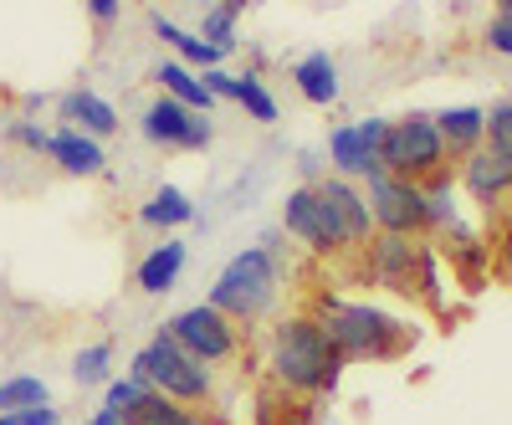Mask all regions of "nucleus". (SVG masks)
<instances>
[{"instance_id":"1","label":"nucleus","mask_w":512,"mask_h":425,"mask_svg":"<svg viewBox=\"0 0 512 425\" xmlns=\"http://www.w3.org/2000/svg\"><path fill=\"white\" fill-rule=\"evenodd\" d=\"M272 379L292 395H328L344 379V354L328 344V333L313 318H287L272 333Z\"/></svg>"},{"instance_id":"2","label":"nucleus","mask_w":512,"mask_h":425,"mask_svg":"<svg viewBox=\"0 0 512 425\" xmlns=\"http://www.w3.org/2000/svg\"><path fill=\"white\" fill-rule=\"evenodd\" d=\"M313 323L328 333V344L344 354V359H369V364H384V359H400L415 333L390 318L384 308H369V303H344V297H318V313Z\"/></svg>"},{"instance_id":"3","label":"nucleus","mask_w":512,"mask_h":425,"mask_svg":"<svg viewBox=\"0 0 512 425\" xmlns=\"http://www.w3.org/2000/svg\"><path fill=\"white\" fill-rule=\"evenodd\" d=\"M277 292H282L277 257L262 251V246H246L221 267L216 287H210V308H216L221 318H231V323H256V318L272 313Z\"/></svg>"},{"instance_id":"4","label":"nucleus","mask_w":512,"mask_h":425,"mask_svg":"<svg viewBox=\"0 0 512 425\" xmlns=\"http://www.w3.org/2000/svg\"><path fill=\"white\" fill-rule=\"evenodd\" d=\"M128 379L154 390V395H164V400H175V405H210V395H216V374H210L200 359H190L164 328L149 338V349L134 354Z\"/></svg>"},{"instance_id":"5","label":"nucleus","mask_w":512,"mask_h":425,"mask_svg":"<svg viewBox=\"0 0 512 425\" xmlns=\"http://www.w3.org/2000/svg\"><path fill=\"white\" fill-rule=\"evenodd\" d=\"M446 144L436 134V113H405L390 118V129L379 139V169L410 185H431L436 175H446Z\"/></svg>"},{"instance_id":"6","label":"nucleus","mask_w":512,"mask_h":425,"mask_svg":"<svg viewBox=\"0 0 512 425\" xmlns=\"http://www.w3.org/2000/svg\"><path fill=\"white\" fill-rule=\"evenodd\" d=\"M164 333L175 338V344H180L190 359H200L205 369H216V364H226V359H236V354H241V333H236V323H231V318H221L210 303L175 313V318L164 323Z\"/></svg>"},{"instance_id":"7","label":"nucleus","mask_w":512,"mask_h":425,"mask_svg":"<svg viewBox=\"0 0 512 425\" xmlns=\"http://www.w3.org/2000/svg\"><path fill=\"white\" fill-rule=\"evenodd\" d=\"M369 200V216H374V231H390V236H420L431 231V210H425V185H410V180H395V175H379L369 180L364 190Z\"/></svg>"},{"instance_id":"8","label":"nucleus","mask_w":512,"mask_h":425,"mask_svg":"<svg viewBox=\"0 0 512 425\" xmlns=\"http://www.w3.org/2000/svg\"><path fill=\"white\" fill-rule=\"evenodd\" d=\"M390 118H364V123H338L328 134V164L338 180H374L379 175V139Z\"/></svg>"},{"instance_id":"9","label":"nucleus","mask_w":512,"mask_h":425,"mask_svg":"<svg viewBox=\"0 0 512 425\" xmlns=\"http://www.w3.org/2000/svg\"><path fill=\"white\" fill-rule=\"evenodd\" d=\"M282 231L297 236L308 251H318V257H333V251H344V236H338V226H333V216H328V205L318 200L313 185L287 190V200H282Z\"/></svg>"},{"instance_id":"10","label":"nucleus","mask_w":512,"mask_h":425,"mask_svg":"<svg viewBox=\"0 0 512 425\" xmlns=\"http://www.w3.org/2000/svg\"><path fill=\"white\" fill-rule=\"evenodd\" d=\"M139 129H144L149 144H169V149H210V139H216V123H210L205 113H190L164 93H159V103L144 108Z\"/></svg>"},{"instance_id":"11","label":"nucleus","mask_w":512,"mask_h":425,"mask_svg":"<svg viewBox=\"0 0 512 425\" xmlns=\"http://www.w3.org/2000/svg\"><path fill=\"white\" fill-rule=\"evenodd\" d=\"M318 200L328 205V216L344 236V251H364L374 241V216H369V200L354 190V180H338V175H323L318 185Z\"/></svg>"},{"instance_id":"12","label":"nucleus","mask_w":512,"mask_h":425,"mask_svg":"<svg viewBox=\"0 0 512 425\" xmlns=\"http://www.w3.org/2000/svg\"><path fill=\"white\" fill-rule=\"evenodd\" d=\"M415 257H420V246L415 236H390V231H374V241L364 246V262L374 272V282L384 287H395V292H415Z\"/></svg>"},{"instance_id":"13","label":"nucleus","mask_w":512,"mask_h":425,"mask_svg":"<svg viewBox=\"0 0 512 425\" xmlns=\"http://www.w3.org/2000/svg\"><path fill=\"white\" fill-rule=\"evenodd\" d=\"M461 185H466V195H472L482 210H492L497 200L512 195V159L482 144L472 159H461Z\"/></svg>"},{"instance_id":"14","label":"nucleus","mask_w":512,"mask_h":425,"mask_svg":"<svg viewBox=\"0 0 512 425\" xmlns=\"http://www.w3.org/2000/svg\"><path fill=\"white\" fill-rule=\"evenodd\" d=\"M436 134H441V144H446L451 159H472L487 144V108L461 103V108L436 113Z\"/></svg>"},{"instance_id":"15","label":"nucleus","mask_w":512,"mask_h":425,"mask_svg":"<svg viewBox=\"0 0 512 425\" xmlns=\"http://www.w3.org/2000/svg\"><path fill=\"white\" fill-rule=\"evenodd\" d=\"M47 159L62 169V175H77V180H98L103 169H108V154H103V144H98V139H88V134H77V129H62V134H52V144H47Z\"/></svg>"},{"instance_id":"16","label":"nucleus","mask_w":512,"mask_h":425,"mask_svg":"<svg viewBox=\"0 0 512 425\" xmlns=\"http://www.w3.org/2000/svg\"><path fill=\"white\" fill-rule=\"evenodd\" d=\"M446 257H451V267H456V277H461V287L466 292H482L487 287V262H492V246L477 236V231H466L461 221L446 231Z\"/></svg>"},{"instance_id":"17","label":"nucleus","mask_w":512,"mask_h":425,"mask_svg":"<svg viewBox=\"0 0 512 425\" xmlns=\"http://www.w3.org/2000/svg\"><path fill=\"white\" fill-rule=\"evenodd\" d=\"M149 26H154V36L164 41V47H175V62H185L190 72H210V67H221V57H226V52L210 47V41H200V31H185L175 21H164L159 11H149Z\"/></svg>"},{"instance_id":"18","label":"nucleus","mask_w":512,"mask_h":425,"mask_svg":"<svg viewBox=\"0 0 512 425\" xmlns=\"http://www.w3.org/2000/svg\"><path fill=\"white\" fill-rule=\"evenodd\" d=\"M62 118H72V129H77V134H88V139H108V134H118V108H113L108 98L88 93V88H72V93L62 98Z\"/></svg>"},{"instance_id":"19","label":"nucleus","mask_w":512,"mask_h":425,"mask_svg":"<svg viewBox=\"0 0 512 425\" xmlns=\"http://www.w3.org/2000/svg\"><path fill=\"white\" fill-rule=\"evenodd\" d=\"M154 82H159V93H164V98H175V103H180V108H190V113H205V118H210V108H216V98L205 93L200 72H190V67H185V62H175V57L154 67Z\"/></svg>"},{"instance_id":"20","label":"nucleus","mask_w":512,"mask_h":425,"mask_svg":"<svg viewBox=\"0 0 512 425\" xmlns=\"http://www.w3.org/2000/svg\"><path fill=\"white\" fill-rule=\"evenodd\" d=\"M292 82H297V93L318 108L338 103V62L328 52H308L303 62H292Z\"/></svg>"},{"instance_id":"21","label":"nucleus","mask_w":512,"mask_h":425,"mask_svg":"<svg viewBox=\"0 0 512 425\" xmlns=\"http://www.w3.org/2000/svg\"><path fill=\"white\" fill-rule=\"evenodd\" d=\"M185 241H164V246H154L149 257L139 262V292H149V297H159V292H169L180 282V272H185Z\"/></svg>"},{"instance_id":"22","label":"nucleus","mask_w":512,"mask_h":425,"mask_svg":"<svg viewBox=\"0 0 512 425\" xmlns=\"http://www.w3.org/2000/svg\"><path fill=\"white\" fill-rule=\"evenodd\" d=\"M190 216H195V200H190L180 185L154 190V195L144 200V210H139V221H144V226H159V231H175V226H185Z\"/></svg>"},{"instance_id":"23","label":"nucleus","mask_w":512,"mask_h":425,"mask_svg":"<svg viewBox=\"0 0 512 425\" xmlns=\"http://www.w3.org/2000/svg\"><path fill=\"white\" fill-rule=\"evenodd\" d=\"M31 405H52L47 400V379L36 374H16V379H0V415H21Z\"/></svg>"},{"instance_id":"24","label":"nucleus","mask_w":512,"mask_h":425,"mask_svg":"<svg viewBox=\"0 0 512 425\" xmlns=\"http://www.w3.org/2000/svg\"><path fill=\"white\" fill-rule=\"evenodd\" d=\"M128 425H210L205 415H195V410H185V405H175V400H164V395H144V405H139V415L128 420Z\"/></svg>"},{"instance_id":"25","label":"nucleus","mask_w":512,"mask_h":425,"mask_svg":"<svg viewBox=\"0 0 512 425\" xmlns=\"http://www.w3.org/2000/svg\"><path fill=\"white\" fill-rule=\"evenodd\" d=\"M72 379H77L82 390H88V385H108V379H113V344H88V349H77Z\"/></svg>"},{"instance_id":"26","label":"nucleus","mask_w":512,"mask_h":425,"mask_svg":"<svg viewBox=\"0 0 512 425\" xmlns=\"http://www.w3.org/2000/svg\"><path fill=\"white\" fill-rule=\"evenodd\" d=\"M236 21H241V6H210L200 16V41H210L216 52H231L236 47Z\"/></svg>"},{"instance_id":"27","label":"nucleus","mask_w":512,"mask_h":425,"mask_svg":"<svg viewBox=\"0 0 512 425\" xmlns=\"http://www.w3.org/2000/svg\"><path fill=\"white\" fill-rule=\"evenodd\" d=\"M236 103L256 118V123H277V98L267 93V82L256 72H241V88H236Z\"/></svg>"},{"instance_id":"28","label":"nucleus","mask_w":512,"mask_h":425,"mask_svg":"<svg viewBox=\"0 0 512 425\" xmlns=\"http://www.w3.org/2000/svg\"><path fill=\"white\" fill-rule=\"evenodd\" d=\"M425 210H431V231H451L456 226V200H451V175H436L425 185Z\"/></svg>"},{"instance_id":"29","label":"nucleus","mask_w":512,"mask_h":425,"mask_svg":"<svg viewBox=\"0 0 512 425\" xmlns=\"http://www.w3.org/2000/svg\"><path fill=\"white\" fill-rule=\"evenodd\" d=\"M415 297L431 313H441L446 303H441V277H436V251H425L420 246V257H415Z\"/></svg>"},{"instance_id":"30","label":"nucleus","mask_w":512,"mask_h":425,"mask_svg":"<svg viewBox=\"0 0 512 425\" xmlns=\"http://www.w3.org/2000/svg\"><path fill=\"white\" fill-rule=\"evenodd\" d=\"M144 395H149V390H144V385H134V379L123 374V379H108L103 405H108V410H118L123 420H134V415H139V405H144Z\"/></svg>"},{"instance_id":"31","label":"nucleus","mask_w":512,"mask_h":425,"mask_svg":"<svg viewBox=\"0 0 512 425\" xmlns=\"http://www.w3.org/2000/svg\"><path fill=\"white\" fill-rule=\"evenodd\" d=\"M487 149H497V154L512 159V98H502V103L487 108Z\"/></svg>"},{"instance_id":"32","label":"nucleus","mask_w":512,"mask_h":425,"mask_svg":"<svg viewBox=\"0 0 512 425\" xmlns=\"http://www.w3.org/2000/svg\"><path fill=\"white\" fill-rule=\"evenodd\" d=\"M200 82H205V93L216 98V103H236V88H241V77H231L226 67H210V72H200Z\"/></svg>"},{"instance_id":"33","label":"nucleus","mask_w":512,"mask_h":425,"mask_svg":"<svg viewBox=\"0 0 512 425\" xmlns=\"http://www.w3.org/2000/svg\"><path fill=\"white\" fill-rule=\"evenodd\" d=\"M11 139L21 144V149H36V154H47V144H52V134L47 129H41V123H11Z\"/></svg>"},{"instance_id":"34","label":"nucleus","mask_w":512,"mask_h":425,"mask_svg":"<svg viewBox=\"0 0 512 425\" xmlns=\"http://www.w3.org/2000/svg\"><path fill=\"white\" fill-rule=\"evenodd\" d=\"M487 47H492V52H502V57H512V26H507V21H497V16H492V26H487Z\"/></svg>"},{"instance_id":"35","label":"nucleus","mask_w":512,"mask_h":425,"mask_svg":"<svg viewBox=\"0 0 512 425\" xmlns=\"http://www.w3.org/2000/svg\"><path fill=\"white\" fill-rule=\"evenodd\" d=\"M62 415H57V405H31V410H21L16 415V425H57Z\"/></svg>"},{"instance_id":"36","label":"nucleus","mask_w":512,"mask_h":425,"mask_svg":"<svg viewBox=\"0 0 512 425\" xmlns=\"http://www.w3.org/2000/svg\"><path fill=\"white\" fill-rule=\"evenodd\" d=\"M297 169H303V185H318L323 180V154L303 149V154H297Z\"/></svg>"},{"instance_id":"37","label":"nucleus","mask_w":512,"mask_h":425,"mask_svg":"<svg viewBox=\"0 0 512 425\" xmlns=\"http://www.w3.org/2000/svg\"><path fill=\"white\" fill-rule=\"evenodd\" d=\"M88 16H93V26H113V21L123 16V6H118V0H93Z\"/></svg>"},{"instance_id":"38","label":"nucleus","mask_w":512,"mask_h":425,"mask_svg":"<svg viewBox=\"0 0 512 425\" xmlns=\"http://www.w3.org/2000/svg\"><path fill=\"white\" fill-rule=\"evenodd\" d=\"M497 257H502V277L512 282V221L502 226V246H497Z\"/></svg>"},{"instance_id":"39","label":"nucleus","mask_w":512,"mask_h":425,"mask_svg":"<svg viewBox=\"0 0 512 425\" xmlns=\"http://www.w3.org/2000/svg\"><path fill=\"white\" fill-rule=\"evenodd\" d=\"M82 425H128V420H123L118 410H108V405H98V410H93L88 420H82Z\"/></svg>"},{"instance_id":"40","label":"nucleus","mask_w":512,"mask_h":425,"mask_svg":"<svg viewBox=\"0 0 512 425\" xmlns=\"http://www.w3.org/2000/svg\"><path fill=\"white\" fill-rule=\"evenodd\" d=\"M497 21H507V26H512V0H507V6L497 11Z\"/></svg>"},{"instance_id":"41","label":"nucleus","mask_w":512,"mask_h":425,"mask_svg":"<svg viewBox=\"0 0 512 425\" xmlns=\"http://www.w3.org/2000/svg\"><path fill=\"white\" fill-rule=\"evenodd\" d=\"M0 425H16V415H0Z\"/></svg>"}]
</instances>
